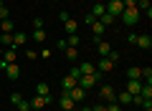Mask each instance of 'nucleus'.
Returning a JSON list of instances; mask_svg holds the SVG:
<instances>
[{"mask_svg":"<svg viewBox=\"0 0 152 111\" xmlns=\"http://www.w3.org/2000/svg\"><path fill=\"white\" fill-rule=\"evenodd\" d=\"M79 76H81V73H79V68L74 66V68H71L69 73H66L64 78H61V89H64V91H71L76 83H79Z\"/></svg>","mask_w":152,"mask_h":111,"instance_id":"f257e3e1","label":"nucleus"},{"mask_svg":"<svg viewBox=\"0 0 152 111\" xmlns=\"http://www.w3.org/2000/svg\"><path fill=\"white\" fill-rule=\"evenodd\" d=\"M122 23H124V25H137V20H140V10H137V8H124V10H122Z\"/></svg>","mask_w":152,"mask_h":111,"instance_id":"f03ea898","label":"nucleus"},{"mask_svg":"<svg viewBox=\"0 0 152 111\" xmlns=\"http://www.w3.org/2000/svg\"><path fill=\"white\" fill-rule=\"evenodd\" d=\"M0 68L5 71V76L10 81H15L18 76H20V66H18V63H5V61H0Z\"/></svg>","mask_w":152,"mask_h":111,"instance_id":"7ed1b4c3","label":"nucleus"},{"mask_svg":"<svg viewBox=\"0 0 152 111\" xmlns=\"http://www.w3.org/2000/svg\"><path fill=\"white\" fill-rule=\"evenodd\" d=\"M107 5V13L112 18H119L122 15V10H124V5H122V0H109V3H104Z\"/></svg>","mask_w":152,"mask_h":111,"instance_id":"20e7f679","label":"nucleus"},{"mask_svg":"<svg viewBox=\"0 0 152 111\" xmlns=\"http://www.w3.org/2000/svg\"><path fill=\"white\" fill-rule=\"evenodd\" d=\"M28 104H31V109H36V111H43L46 106L51 104V96H33V99L28 101Z\"/></svg>","mask_w":152,"mask_h":111,"instance_id":"39448f33","label":"nucleus"},{"mask_svg":"<svg viewBox=\"0 0 152 111\" xmlns=\"http://www.w3.org/2000/svg\"><path fill=\"white\" fill-rule=\"evenodd\" d=\"M99 96H102V99L107 101V104H112V101H117V91H114L112 86H102V89H99Z\"/></svg>","mask_w":152,"mask_h":111,"instance_id":"423d86ee","label":"nucleus"},{"mask_svg":"<svg viewBox=\"0 0 152 111\" xmlns=\"http://www.w3.org/2000/svg\"><path fill=\"white\" fill-rule=\"evenodd\" d=\"M66 94H69V96H71V101H74V104H79V101H84V96H86V91H84V89H81V86L76 83V86H74V89H71V91H66Z\"/></svg>","mask_w":152,"mask_h":111,"instance_id":"0eeeda50","label":"nucleus"},{"mask_svg":"<svg viewBox=\"0 0 152 111\" xmlns=\"http://www.w3.org/2000/svg\"><path fill=\"white\" fill-rule=\"evenodd\" d=\"M127 91H129L132 96H137L142 91V81L140 78H127Z\"/></svg>","mask_w":152,"mask_h":111,"instance_id":"6e6552de","label":"nucleus"},{"mask_svg":"<svg viewBox=\"0 0 152 111\" xmlns=\"http://www.w3.org/2000/svg\"><path fill=\"white\" fill-rule=\"evenodd\" d=\"M61 23H64V28H66L69 36H76V33H79V23H76L74 18H66V20H61Z\"/></svg>","mask_w":152,"mask_h":111,"instance_id":"1a4fd4ad","label":"nucleus"},{"mask_svg":"<svg viewBox=\"0 0 152 111\" xmlns=\"http://www.w3.org/2000/svg\"><path fill=\"white\" fill-rule=\"evenodd\" d=\"M58 106H61V109H64V111H69V109H76V104H74V101H71V96L66 94V91H64V94H61V99H58Z\"/></svg>","mask_w":152,"mask_h":111,"instance_id":"9d476101","label":"nucleus"},{"mask_svg":"<svg viewBox=\"0 0 152 111\" xmlns=\"http://www.w3.org/2000/svg\"><path fill=\"white\" fill-rule=\"evenodd\" d=\"M137 48H142V51H150L152 48V38L150 36H137V43H134Z\"/></svg>","mask_w":152,"mask_h":111,"instance_id":"9b49d317","label":"nucleus"},{"mask_svg":"<svg viewBox=\"0 0 152 111\" xmlns=\"http://www.w3.org/2000/svg\"><path fill=\"white\" fill-rule=\"evenodd\" d=\"M112 68H114V63H112V61L107 58V56H102V61L96 63V71H102V73H109Z\"/></svg>","mask_w":152,"mask_h":111,"instance_id":"f8f14e48","label":"nucleus"},{"mask_svg":"<svg viewBox=\"0 0 152 111\" xmlns=\"http://www.w3.org/2000/svg\"><path fill=\"white\" fill-rule=\"evenodd\" d=\"M104 30H107V28H104V25H102L99 20H94V23H91V33H94V41H102Z\"/></svg>","mask_w":152,"mask_h":111,"instance_id":"ddd939ff","label":"nucleus"},{"mask_svg":"<svg viewBox=\"0 0 152 111\" xmlns=\"http://www.w3.org/2000/svg\"><path fill=\"white\" fill-rule=\"evenodd\" d=\"M76 68H79V73H81V76H91L94 71H96V66L89 63V61H84V63H81V66H76Z\"/></svg>","mask_w":152,"mask_h":111,"instance_id":"4468645a","label":"nucleus"},{"mask_svg":"<svg viewBox=\"0 0 152 111\" xmlns=\"http://www.w3.org/2000/svg\"><path fill=\"white\" fill-rule=\"evenodd\" d=\"M117 104L124 109L127 104H132V94H129V91H122V94H117Z\"/></svg>","mask_w":152,"mask_h":111,"instance_id":"2eb2a0df","label":"nucleus"},{"mask_svg":"<svg viewBox=\"0 0 152 111\" xmlns=\"http://www.w3.org/2000/svg\"><path fill=\"white\" fill-rule=\"evenodd\" d=\"M26 33H13V48H15V51H18V48H20V46H26Z\"/></svg>","mask_w":152,"mask_h":111,"instance_id":"dca6fc26","label":"nucleus"},{"mask_svg":"<svg viewBox=\"0 0 152 111\" xmlns=\"http://www.w3.org/2000/svg\"><path fill=\"white\" fill-rule=\"evenodd\" d=\"M104 13H107V5H104V3H94V8H91V15L96 18V20L104 15Z\"/></svg>","mask_w":152,"mask_h":111,"instance_id":"f3484780","label":"nucleus"},{"mask_svg":"<svg viewBox=\"0 0 152 111\" xmlns=\"http://www.w3.org/2000/svg\"><path fill=\"white\" fill-rule=\"evenodd\" d=\"M33 41H36V43H46V30H43V28H33Z\"/></svg>","mask_w":152,"mask_h":111,"instance_id":"a211bd4d","label":"nucleus"},{"mask_svg":"<svg viewBox=\"0 0 152 111\" xmlns=\"http://www.w3.org/2000/svg\"><path fill=\"white\" fill-rule=\"evenodd\" d=\"M0 33H15V25H13L10 18L8 20H0Z\"/></svg>","mask_w":152,"mask_h":111,"instance_id":"6ab92c4d","label":"nucleus"},{"mask_svg":"<svg viewBox=\"0 0 152 111\" xmlns=\"http://www.w3.org/2000/svg\"><path fill=\"white\" fill-rule=\"evenodd\" d=\"M15 58H18L15 48H8V51H5V56H3V58H0V61H5V63H15Z\"/></svg>","mask_w":152,"mask_h":111,"instance_id":"aec40b11","label":"nucleus"},{"mask_svg":"<svg viewBox=\"0 0 152 111\" xmlns=\"http://www.w3.org/2000/svg\"><path fill=\"white\" fill-rule=\"evenodd\" d=\"M96 48H99L102 56H109V53H112V46H109L107 41H96Z\"/></svg>","mask_w":152,"mask_h":111,"instance_id":"412c9836","label":"nucleus"},{"mask_svg":"<svg viewBox=\"0 0 152 111\" xmlns=\"http://www.w3.org/2000/svg\"><path fill=\"white\" fill-rule=\"evenodd\" d=\"M64 41H66V46H71V48H79V46H81V38H79V36H66Z\"/></svg>","mask_w":152,"mask_h":111,"instance_id":"4be33fe9","label":"nucleus"},{"mask_svg":"<svg viewBox=\"0 0 152 111\" xmlns=\"http://www.w3.org/2000/svg\"><path fill=\"white\" fill-rule=\"evenodd\" d=\"M36 96H51L48 83H38V86H36Z\"/></svg>","mask_w":152,"mask_h":111,"instance_id":"5701e85b","label":"nucleus"},{"mask_svg":"<svg viewBox=\"0 0 152 111\" xmlns=\"http://www.w3.org/2000/svg\"><path fill=\"white\" fill-rule=\"evenodd\" d=\"M140 81H145V83H150V86H152V68H150V66H147V68H142Z\"/></svg>","mask_w":152,"mask_h":111,"instance_id":"b1692460","label":"nucleus"},{"mask_svg":"<svg viewBox=\"0 0 152 111\" xmlns=\"http://www.w3.org/2000/svg\"><path fill=\"white\" fill-rule=\"evenodd\" d=\"M64 51H66V58H69V61H76V58H79V48H71V46H66Z\"/></svg>","mask_w":152,"mask_h":111,"instance_id":"393cba45","label":"nucleus"},{"mask_svg":"<svg viewBox=\"0 0 152 111\" xmlns=\"http://www.w3.org/2000/svg\"><path fill=\"white\" fill-rule=\"evenodd\" d=\"M0 46L13 48V33H3V36H0Z\"/></svg>","mask_w":152,"mask_h":111,"instance_id":"a878e982","label":"nucleus"},{"mask_svg":"<svg viewBox=\"0 0 152 111\" xmlns=\"http://www.w3.org/2000/svg\"><path fill=\"white\" fill-rule=\"evenodd\" d=\"M140 76H142V68H137V66H132L127 71V78H140Z\"/></svg>","mask_w":152,"mask_h":111,"instance_id":"bb28decb","label":"nucleus"},{"mask_svg":"<svg viewBox=\"0 0 152 111\" xmlns=\"http://www.w3.org/2000/svg\"><path fill=\"white\" fill-rule=\"evenodd\" d=\"M99 23H102V25H104V28H107V25H112V23H114V18H112V15H109V13H104V15H102V18H99Z\"/></svg>","mask_w":152,"mask_h":111,"instance_id":"cd10ccee","label":"nucleus"},{"mask_svg":"<svg viewBox=\"0 0 152 111\" xmlns=\"http://www.w3.org/2000/svg\"><path fill=\"white\" fill-rule=\"evenodd\" d=\"M8 15H10V13H8V8L3 5V0H0V20H8Z\"/></svg>","mask_w":152,"mask_h":111,"instance_id":"c85d7f7f","label":"nucleus"},{"mask_svg":"<svg viewBox=\"0 0 152 111\" xmlns=\"http://www.w3.org/2000/svg\"><path fill=\"white\" fill-rule=\"evenodd\" d=\"M15 106H18V111H31V104H28L26 99H23L20 104H15Z\"/></svg>","mask_w":152,"mask_h":111,"instance_id":"c756f323","label":"nucleus"},{"mask_svg":"<svg viewBox=\"0 0 152 111\" xmlns=\"http://www.w3.org/2000/svg\"><path fill=\"white\" fill-rule=\"evenodd\" d=\"M107 111H124V109H122L117 101H112V104H107Z\"/></svg>","mask_w":152,"mask_h":111,"instance_id":"7c9ffc66","label":"nucleus"},{"mask_svg":"<svg viewBox=\"0 0 152 111\" xmlns=\"http://www.w3.org/2000/svg\"><path fill=\"white\" fill-rule=\"evenodd\" d=\"M26 58H28V61H36V58H38V53L31 51V48H26Z\"/></svg>","mask_w":152,"mask_h":111,"instance_id":"2f4dec72","label":"nucleus"},{"mask_svg":"<svg viewBox=\"0 0 152 111\" xmlns=\"http://www.w3.org/2000/svg\"><path fill=\"white\" fill-rule=\"evenodd\" d=\"M10 101H13V104H20V101H23V94H10Z\"/></svg>","mask_w":152,"mask_h":111,"instance_id":"473e14b6","label":"nucleus"},{"mask_svg":"<svg viewBox=\"0 0 152 111\" xmlns=\"http://www.w3.org/2000/svg\"><path fill=\"white\" fill-rule=\"evenodd\" d=\"M38 58H51V48H43V51L38 53Z\"/></svg>","mask_w":152,"mask_h":111,"instance_id":"72a5a7b5","label":"nucleus"},{"mask_svg":"<svg viewBox=\"0 0 152 111\" xmlns=\"http://www.w3.org/2000/svg\"><path fill=\"white\" fill-rule=\"evenodd\" d=\"M94 20H96V18H94V15H91V13H86V15H84V23H86V25H91V23H94Z\"/></svg>","mask_w":152,"mask_h":111,"instance_id":"f704fd0d","label":"nucleus"},{"mask_svg":"<svg viewBox=\"0 0 152 111\" xmlns=\"http://www.w3.org/2000/svg\"><path fill=\"white\" fill-rule=\"evenodd\" d=\"M33 28H43V18H33Z\"/></svg>","mask_w":152,"mask_h":111,"instance_id":"c9c22d12","label":"nucleus"},{"mask_svg":"<svg viewBox=\"0 0 152 111\" xmlns=\"http://www.w3.org/2000/svg\"><path fill=\"white\" fill-rule=\"evenodd\" d=\"M134 3H137V0H122V5H124V8H134Z\"/></svg>","mask_w":152,"mask_h":111,"instance_id":"e433bc0d","label":"nucleus"},{"mask_svg":"<svg viewBox=\"0 0 152 111\" xmlns=\"http://www.w3.org/2000/svg\"><path fill=\"white\" fill-rule=\"evenodd\" d=\"M137 36H140V33H129V36H127V41H129V43H137Z\"/></svg>","mask_w":152,"mask_h":111,"instance_id":"4c0bfd02","label":"nucleus"},{"mask_svg":"<svg viewBox=\"0 0 152 111\" xmlns=\"http://www.w3.org/2000/svg\"><path fill=\"white\" fill-rule=\"evenodd\" d=\"M91 111H107V106H104V104H96V106H91Z\"/></svg>","mask_w":152,"mask_h":111,"instance_id":"58836bf2","label":"nucleus"},{"mask_svg":"<svg viewBox=\"0 0 152 111\" xmlns=\"http://www.w3.org/2000/svg\"><path fill=\"white\" fill-rule=\"evenodd\" d=\"M81 111H91V106H84V109H81Z\"/></svg>","mask_w":152,"mask_h":111,"instance_id":"ea45409f","label":"nucleus"},{"mask_svg":"<svg viewBox=\"0 0 152 111\" xmlns=\"http://www.w3.org/2000/svg\"><path fill=\"white\" fill-rule=\"evenodd\" d=\"M31 111H36V109H31Z\"/></svg>","mask_w":152,"mask_h":111,"instance_id":"a19ab883","label":"nucleus"}]
</instances>
